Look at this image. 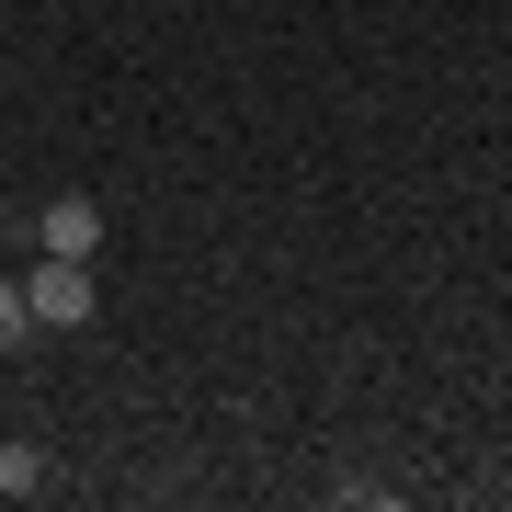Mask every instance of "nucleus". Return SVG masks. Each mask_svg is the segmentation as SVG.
Instances as JSON below:
<instances>
[{
	"mask_svg": "<svg viewBox=\"0 0 512 512\" xmlns=\"http://www.w3.org/2000/svg\"><path fill=\"white\" fill-rule=\"evenodd\" d=\"M35 239H46L57 262H92V251H103V205H92V194H57L46 217H35Z\"/></svg>",
	"mask_w": 512,
	"mask_h": 512,
	"instance_id": "f03ea898",
	"label": "nucleus"
},
{
	"mask_svg": "<svg viewBox=\"0 0 512 512\" xmlns=\"http://www.w3.org/2000/svg\"><path fill=\"white\" fill-rule=\"evenodd\" d=\"M23 308H35V330H80L92 319V262H35V274H23Z\"/></svg>",
	"mask_w": 512,
	"mask_h": 512,
	"instance_id": "f257e3e1",
	"label": "nucleus"
},
{
	"mask_svg": "<svg viewBox=\"0 0 512 512\" xmlns=\"http://www.w3.org/2000/svg\"><path fill=\"white\" fill-rule=\"evenodd\" d=\"M46 490V456L35 444H0V501H35Z\"/></svg>",
	"mask_w": 512,
	"mask_h": 512,
	"instance_id": "7ed1b4c3",
	"label": "nucleus"
},
{
	"mask_svg": "<svg viewBox=\"0 0 512 512\" xmlns=\"http://www.w3.org/2000/svg\"><path fill=\"white\" fill-rule=\"evenodd\" d=\"M35 342V308H23V285H0V353H23Z\"/></svg>",
	"mask_w": 512,
	"mask_h": 512,
	"instance_id": "20e7f679",
	"label": "nucleus"
}]
</instances>
